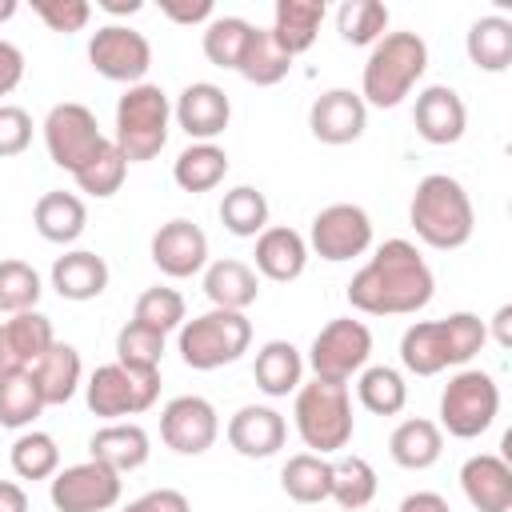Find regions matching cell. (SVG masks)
I'll return each mask as SVG.
<instances>
[{
	"instance_id": "1",
	"label": "cell",
	"mask_w": 512,
	"mask_h": 512,
	"mask_svg": "<svg viewBox=\"0 0 512 512\" xmlns=\"http://www.w3.org/2000/svg\"><path fill=\"white\" fill-rule=\"evenodd\" d=\"M436 292L428 260L408 240H384L372 260L348 280V304L364 316H412Z\"/></svg>"
},
{
	"instance_id": "2",
	"label": "cell",
	"mask_w": 512,
	"mask_h": 512,
	"mask_svg": "<svg viewBox=\"0 0 512 512\" xmlns=\"http://www.w3.org/2000/svg\"><path fill=\"white\" fill-rule=\"evenodd\" d=\"M488 340V324L476 312H452L444 320H420L400 336V364L412 376H440L468 364Z\"/></svg>"
},
{
	"instance_id": "3",
	"label": "cell",
	"mask_w": 512,
	"mask_h": 512,
	"mask_svg": "<svg viewBox=\"0 0 512 512\" xmlns=\"http://www.w3.org/2000/svg\"><path fill=\"white\" fill-rule=\"evenodd\" d=\"M408 224L416 228V236L436 248V252H456L472 240L476 232V212H472V196L464 192V184L448 172H428L408 204Z\"/></svg>"
},
{
	"instance_id": "4",
	"label": "cell",
	"mask_w": 512,
	"mask_h": 512,
	"mask_svg": "<svg viewBox=\"0 0 512 512\" xmlns=\"http://www.w3.org/2000/svg\"><path fill=\"white\" fill-rule=\"evenodd\" d=\"M428 44L420 32H384L360 72V100L372 108H396L424 76Z\"/></svg>"
},
{
	"instance_id": "5",
	"label": "cell",
	"mask_w": 512,
	"mask_h": 512,
	"mask_svg": "<svg viewBox=\"0 0 512 512\" xmlns=\"http://www.w3.org/2000/svg\"><path fill=\"white\" fill-rule=\"evenodd\" d=\"M292 420H296V436L304 440L308 452L316 456H336L352 444L356 432V416H352V392L348 384L336 380H308L296 388V404H292Z\"/></svg>"
},
{
	"instance_id": "6",
	"label": "cell",
	"mask_w": 512,
	"mask_h": 512,
	"mask_svg": "<svg viewBox=\"0 0 512 512\" xmlns=\"http://www.w3.org/2000/svg\"><path fill=\"white\" fill-rule=\"evenodd\" d=\"M168 128H172V100L160 84H132L124 88V96L116 100V132L112 144L124 152L128 164H144L156 160L168 144Z\"/></svg>"
},
{
	"instance_id": "7",
	"label": "cell",
	"mask_w": 512,
	"mask_h": 512,
	"mask_svg": "<svg viewBox=\"0 0 512 512\" xmlns=\"http://www.w3.org/2000/svg\"><path fill=\"white\" fill-rule=\"evenodd\" d=\"M252 344V320L244 312L208 308L180 324L176 352L196 372H216L224 364H236Z\"/></svg>"
},
{
	"instance_id": "8",
	"label": "cell",
	"mask_w": 512,
	"mask_h": 512,
	"mask_svg": "<svg viewBox=\"0 0 512 512\" xmlns=\"http://www.w3.org/2000/svg\"><path fill=\"white\" fill-rule=\"evenodd\" d=\"M500 416V384L484 368H460L440 392V432L456 440L484 436Z\"/></svg>"
},
{
	"instance_id": "9",
	"label": "cell",
	"mask_w": 512,
	"mask_h": 512,
	"mask_svg": "<svg viewBox=\"0 0 512 512\" xmlns=\"http://www.w3.org/2000/svg\"><path fill=\"white\" fill-rule=\"evenodd\" d=\"M160 396V372H136L124 364H100L88 384H84V400L88 412H96L100 420H124V416H140L156 404Z\"/></svg>"
},
{
	"instance_id": "10",
	"label": "cell",
	"mask_w": 512,
	"mask_h": 512,
	"mask_svg": "<svg viewBox=\"0 0 512 512\" xmlns=\"http://www.w3.org/2000/svg\"><path fill=\"white\" fill-rule=\"evenodd\" d=\"M368 356H372V332H368V324L364 320H352V316H336V320H328L312 336L308 368H312L316 380L348 384L352 376H360L368 368Z\"/></svg>"
},
{
	"instance_id": "11",
	"label": "cell",
	"mask_w": 512,
	"mask_h": 512,
	"mask_svg": "<svg viewBox=\"0 0 512 512\" xmlns=\"http://www.w3.org/2000/svg\"><path fill=\"white\" fill-rule=\"evenodd\" d=\"M112 136L100 132L96 124V112L76 104V100H64V104H52L48 116H44V148H48V160L64 172H76L84 168Z\"/></svg>"
},
{
	"instance_id": "12",
	"label": "cell",
	"mask_w": 512,
	"mask_h": 512,
	"mask_svg": "<svg viewBox=\"0 0 512 512\" xmlns=\"http://www.w3.org/2000/svg\"><path fill=\"white\" fill-rule=\"evenodd\" d=\"M124 480L100 460L68 464L48 480V500L56 512H108L120 504Z\"/></svg>"
},
{
	"instance_id": "13",
	"label": "cell",
	"mask_w": 512,
	"mask_h": 512,
	"mask_svg": "<svg viewBox=\"0 0 512 512\" xmlns=\"http://www.w3.org/2000/svg\"><path fill=\"white\" fill-rule=\"evenodd\" d=\"M88 64L96 76L132 88V84H144V76L152 68V44L144 32H136L128 24H104L88 40Z\"/></svg>"
},
{
	"instance_id": "14",
	"label": "cell",
	"mask_w": 512,
	"mask_h": 512,
	"mask_svg": "<svg viewBox=\"0 0 512 512\" xmlns=\"http://www.w3.org/2000/svg\"><path fill=\"white\" fill-rule=\"evenodd\" d=\"M308 248L328 264H344L352 256H364L372 248V216L360 204H344V200L328 204L312 216Z\"/></svg>"
},
{
	"instance_id": "15",
	"label": "cell",
	"mask_w": 512,
	"mask_h": 512,
	"mask_svg": "<svg viewBox=\"0 0 512 512\" xmlns=\"http://www.w3.org/2000/svg\"><path fill=\"white\" fill-rule=\"evenodd\" d=\"M220 436V416L204 396H176L160 412V440L176 456H204Z\"/></svg>"
},
{
	"instance_id": "16",
	"label": "cell",
	"mask_w": 512,
	"mask_h": 512,
	"mask_svg": "<svg viewBox=\"0 0 512 512\" xmlns=\"http://www.w3.org/2000/svg\"><path fill=\"white\" fill-rule=\"evenodd\" d=\"M172 120L180 124V132L192 140V144H216V136L228 128L232 120V100L220 84H208V80H196L188 84L176 104H172Z\"/></svg>"
},
{
	"instance_id": "17",
	"label": "cell",
	"mask_w": 512,
	"mask_h": 512,
	"mask_svg": "<svg viewBox=\"0 0 512 512\" xmlns=\"http://www.w3.org/2000/svg\"><path fill=\"white\" fill-rule=\"evenodd\" d=\"M148 252H152V264L172 280H188L208 268V236L200 224H192L184 216L160 224Z\"/></svg>"
},
{
	"instance_id": "18",
	"label": "cell",
	"mask_w": 512,
	"mask_h": 512,
	"mask_svg": "<svg viewBox=\"0 0 512 512\" xmlns=\"http://www.w3.org/2000/svg\"><path fill=\"white\" fill-rule=\"evenodd\" d=\"M308 128H312V136H316L320 144H332V148L352 144V140H360L364 128H368V104H364L360 92H352V88H328V92H320V96L312 100V108H308Z\"/></svg>"
},
{
	"instance_id": "19",
	"label": "cell",
	"mask_w": 512,
	"mask_h": 512,
	"mask_svg": "<svg viewBox=\"0 0 512 512\" xmlns=\"http://www.w3.org/2000/svg\"><path fill=\"white\" fill-rule=\"evenodd\" d=\"M412 124L420 132V140L444 148V144H456L468 128V108L460 100L456 88L448 84H428L424 92H416V108H412Z\"/></svg>"
},
{
	"instance_id": "20",
	"label": "cell",
	"mask_w": 512,
	"mask_h": 512,
	"mask_svg": "<svg viewBox=\"0 0 512 512\" xmlns=\"http://www.w3.org/2000/svg\"><path fill=\"white\" fill-rule=\"evenodd\" d=\"M284 440H288V420L268 404H244L228 420V444L248 460L276 456L284 448Z\"/></svg>"
},
{
	"instance_id": "21",
	"label": "cell",
	"mask_w": 512,
	"mask_h": 512,
	"mask_svg": "<svg viewBox=\"0 0 512 512\" xmlns=\"http://www.w3.org/2000/svg\"><path fill=\"white\" fill-rule=\"evenodd\" d=\"M460 488L476 512H512V468L504 456H468L460 464Z\"/></svg>"
},
{
	"instance_id": "22",
	"label": "cell",
	"mask_w": 512,
	"mask_h": 512,
	"mask_svg": "<svg viewBox=\"0 0 512 512\" xmlns=\"http://www.w3.org/2000/svg\"><path fill=\"white\" fill-rule=\"evenodd\" d=\"M52 320L44 312H20L0 320V372H28L52 348Z\"/></svg>"
},
{
	"instance_id": "23",
	"label": "cell",
	"mask_w": 512,
	"mask_h": 512,
	"mask_svg": "<svg viewBox=\"0 0 512 512\" xmlns=\"http://www.w3.org/2000/svg\"><path fill=\"white\" fill-rule=\"evenodd\" d=\"M148 456H152V440L132 420H112V424L96 428L92 440H88V460H100V464H108L120 476L144 468Z\"/></svg>"
},
{
	"instance_id": "24",
	"label": "cell",
	"mask_w": 512,
	"mask_h": 512,
	"mask_svg": "<svg viewBox=\"0 0 512 512\" xmlns=\"http://www.w3.org/2000/svg\"><path fill=\"white\" fill-rule=\"evenodd\" d=\"M256 276L272 280V284H292L304 264H308V240L296 232V228H284V224H272L256 236Z\"/></svg>"
},
{
	"instance_id": "25",
	"label": "cell",
	"mask_w": 512,
	"mask_h": 512,
	"mask_svg": "<svg viewBox=\"0 0 512 512\" xmlns=\"http://www.w3.org/2000/svg\"><path fill=\"white\" fill-rule=\"evenodd\" d=\"M52 288L60 300H72V304H84V300H96L104 288H108V264L104 256L88 252V248H72L64 256H56L52 264Z\"/></svg>"
},
{
	"instance_id": "26",
	"label": "cell",
	"mask_w": 512,
	"mask_h": 512,
	"mask_svg": "<svg viewBox=\"0 0 512 512\" xmlns=\"http://www.w3.org/2000/svg\"><path fill=\"white\" fill-rule=\"evenodd\" d=\"M328 8L324 0H276V12H272V36L276 44L296 60L300 52H308L320 36V24H324Z\"/></svg>"
},
{
	"instance_id": "27",
	"label": "cell",
	"mask_w": 512,
	"mask_h": 512,
	"mask_svg": "<svg viewBox=\"0 0 512 512\" xmlns=\"http://www.w3.org/2000/svg\"><path fill=\"white\" fill-rule=\"evenodd\" d=\"M204 296L212 300V308L244 312L260 296V276L244 260H212L204 268Z\"/></svg>"
},
{
	"instance_id": "28",
	"label": "cell",
	"mask_w": 512,
	"mask_h": 512,
	"mask_svg": "<svg viewBox=\"0 0 512 512\" xmlns=\"http://www.w3.org/2000/svg\"><path fill=\"white\" fill-rule=\"evenodd\" d=\"M440 452H444V432H440L436 420H424V416L400 420V424L392 428V436H388V456H392L400 468H408V472L432 468V464L440 460Z\"/></svg>"
},
{
	"instance_id": "29",
	"label": "cell",
	"mask_w": 512,
	"mask_h": 512,
	"mask_svg": "<svg viewBox=\"0 0 512 512\" xmlns=\"http://www.w3.org/2000/svg\"><path fill=\"white\" fill-rule=\"evenodd\" d=\"M28 372H32V380H36L40 396H44V408H52V404H68V400L76 396L80 376H84V364H80V352H76L72 344L52 340V348H48Z\"/></svg>"
},
{
	"instance_id": "30",
	"label": "cell",
	"mask_w": 512,
	"mask_h": 512,
	"mask_svg": "<svg viewBox=\"0 0 512 512\" xmlns=\"http://www.w3.org/2000/svg\"><path fill=\"white\" fill-rule=\"evenodd\" d=\"M252 376H256V388L264 396L280 400V396H288V392L300 388V380H304V356H300V348L292 340H268L256 352Z\"/></svg>"
},
{
	"instance_id": "31",
	"label": "cell",
	"mask_w": 512,
	"mask_h": 512,
	"mask_svg": "<svg viewBox=\"0 0 512 512\" xmlns=\"http://www.w3.org/2000/svg\"><path fill=\"white\" fill-rule=\"evenodd\" d=\"M328 468H332L328 500H336V508L360 512V508H368V504L376 500L380 480H376V468H372L364 456H356V452H336V456L328 460Z\"/></svg>"
},
{
	"instance_id": "32",
	"label": "cell",
	"mask_w": 512,
	"mask_h": 512,
	"mask_svg": "<svg viewBox=\"0 0 512 512\" xmlns=\"http://www.w3.org/2000/svg\"><path fill=\"white\" fill-rule=\"evenodd\" d=\"M32 224L48 244H72L88 224V208L76 192H44L32 208Z\"/></svg>"
},
{
	"instance_id": "33",
	"label": "cell",
	"mask_w": 512,
	"mask_h": 512,
	"mask_svg": "<svg viewBox=\"0 0 512 512\" xmlns=\"http://www.w3.org/2000/svg\"><path fill=\"white\" fill-rule=\"evenodd\" d=\"M464 52L480 72H504L512 64V20L508 16H480L464 36Z\"/></svg>"
},
{
	"instance_id": "34",
	"label": "cell",
	"mask_w": 512,
	"mask_h": 512,
	"mask_svg": "<svg viewBox=\"0 0 512 512\" xmlns=\"http://www.w3.org/2000/svg\"><path fill=\"white\" fill-rule=\"evenodd\" d=\"M288 68H292V56L276 44V36H272L268 28H252L236 72H240L248 84H256V88H272V84H280V80L288 76Z\"/></svg>"
},
{
	"instance_id": "35",
	"label": "cell",
	"mask_w": 512,
	"mask_h": 512,
	"mask_svg": "<svg viewBox=\"0 0 512 512\" xmlns=\"http://www.w3.org/2000/svg\"><path fill=\"white\" fill-rule=\"evenodd\" d=\"M228 176V152L220 144H188L176 164H172V180L184 192H212L220 180Z\"/></svg>"
},
{
	"instance_id": "36",
	"label": "cell",
	"mask_w": 512,
	"mask_h": 512,
	"mask_svg": "<svg viewBox=\"0 0 512 512\" xmlns=\"http://www.w3.org/2000/svg\"><path fill=\"white\" fill-rule=\"evenodd\" d=\"M328 484H332L328 456L296 452V456H288L284 468H280V488H284V496L296 500V504H320V500H328Z\"/></svg>"
},
{
	"instance_id": "37",
	"label": "cell",
	"mask_w": 512,
	"mask_h": 512,
	"mask_svg": "<svg viewBox=\"0 0 512 512\" xmlns=\"http://www.w3.org/2000/svg\"><path fill=\"white\" fill-rule=\"evenodd\" d=\"M356 400L360 408H368L372 416H396L404 412L408 404V384L396 368L388 364H368L360 376H356Z\"/></svg>"
},
{
	"instance_id": "38",
	"label": "cell",
	"mask_w": 512,
	"mask_h": 512,
	"mask_svg": "<svg viewBox=\"0 0 512 512\" xmlns=\"http://www.w3.org/2000/svg\"><path fill=\"white\" fill-rule=\"evenodd\" d=\"M220 224L232 236H240V240H256L268 228V200H264V192L252 188V184H236L232 192H224Z\"/></svg>"
},
{
	"instance_id": "39",
	"label": "cell",
	"mask_w": 512,
	"mask_h": 512,
	"mask_svg": "<svg viewBox=\"0 0 512 512\" xmlns=\"http://www.w3.org/2000/svg\"><path fill=\"white\" fill-rule=\"evenodd\" d=\"M336 32L352 48H372L388 32V8L380 0H344L336 8Z\"/></svg>"
},
{
	"instance_id": "40",
	"label": "cell",
	"mask_w": 512,
	"mask_h": 512,
	"mask_svg": "<svg viewBox=\"0 0 512 512\" xmlns=\"http://www.w3.org/2000/svg\"><path fill=\"white\" fill-rule=\"evenodd\" d=\"M8 460H12V472L20 480H52L60 472V448L40 428L20 432L16 444H12V452H8Z\"/></svg>"
},
{
	"instance_id": "41",
	"label": "cell",
	"mask_w": 512,
	"mask_h": 512,
	"mask_svg": "<svg viewBox=\"0 0 512 512\" xmlns=\"http://www.w3.org/2000/svg\"><path fill=\"white\" fill-rule=\"evenodd\" d=\"M44 412V396L32 372H0V424L4 428H32Z\"/></svg>"
},
{
	"instance_id": "42",
	"label": "cell",
	"mask_w": 512,
	"mask_h": 512,
	"mask_svg": "<svg viewBox=\"0 0 512 512\" xmlns=\"http://www.w3.org/2000/svg\"><path fill=\"white\" fill-rule=\"evenodd\" d=\"M252 28H256V24H248L244 16H212L208 28H204V40H200L208 64H216V68H232V72H236V64H240V56H244V44H248Z\"/></svg>"
},
{
	"instance_id": "43",
	"label": "cell",
	"mask_w": 512,
	"mask_h": 512,
	"mask_svg": "<svg viewBox=\"0 0 512 512\" xmlns=\"http://www.w3.org/2000/svg\"><path fill=\"white\" fill-rule=\"evenodd\" d=\"M40 296H44V284L28 260H0V312L4 316L36 312Z\"/></svg>"
},
{
	"instance_id": "44",
	"label": "cell",
	"mask_w": 512,
	"mask_h": 512,
	"mask_svg": "<svg viewBox=\"0 0 512 512\" xmlns=\"http://www.w3.org/2000/svg\"><path fill=\"white\" fill-rule=\"evenodd\" d=\"M124 176H128V160H124V152L108 140L84 168H76L72 172V180H76V188L80 192H88V196H96V200H108V196H116L120 192V184H124Z\"/></svg>"
},
{
	"instance_id": "45",
	"label": "cell",
	"mask_w": 512,
	"mask_h": 512,
	"mask_svg": "<svg viewBox=\"0 0 512 512\" xmlns=\"http://www.w3.org/2000/svg\"><path fill=\"white\" fill-rule=\"evenodd\" d=\"M184 312H188V308H184V296H180L176 288L156 284V288H144V292L136 296L132 320H136L140 328H152V332L168 336V332H180V324L188 320Z\"/></svg>"
},
{
	"instance_id": "46",
	"label": "cell",
	"mask_w": 512,
	"mask_h": 512,
	"mask_svg": "<svg viewBox=\"0 0 512 512\" xmlns=\"http://www.w3.org/2000/svg\"><path fill=\"white\" fill-rule=\"evenodd\" d=\"M164 360V336L152 328H140L136 320H128L116 332V364L136 368V372H160Z\"/></svg>"
},
{
	"instance_id": "47",
	"label": "cell",
	"mask_w": 512,
	"mask_h": 512,
	"mask_svg": "<svg viewBox=\"0 0 512 512\" xmlns=\"http://www.w3.org/2000/svg\"><path fill=\"white\" fill-rule=\"evenodd\" d=\"M32 12L52 28V32H84L92 20L88 0H32Z\"/></svg>"
},
{
	"instance_id": "48",
	"label": "cell",
	"mask_w": 512,
	"mask_h": 512,
	"mask_svg": "<svg viewBox=\"0 0 512 512\" xmlns=\"http://www.w3.org/2000/svg\"><path fill=\"white\" fill-rule=\"evenodd\" d=\"M32 144V116L20 104H0V160L20 156Z\"/></svg>"
},
{
	"instance_id": "49",
	"label": "cell",
	"mask_w": 512,
	"mask_h": 512,
	"mask_svg": "<svg viewBox=\"0 0 512 512\" xmlns=\"http://www.w3.org/2000/svg\"><path fill=\"white\" fill-rule=\"evenodd\" d=\"M120 512H192V504L176 488H152L140 500H132L128 508H120Z\"/></svg>"
},
{
	"instance_id": "50",
	"label": "cell",
	"mask_w": 512,
	"mask_h": 512,
	"mask_svg": "<svg viewBox=\"0 0 512 512\" xmlns=\"http://www.w3.org/2000/svg\"><path fill=\"white\" fill-rule=\"evenodd\" d=\"M160 12L172 20V24H208L212 16H216V8H212V0H164L160 4Z\"/></svg>"
},
{
	"instance_id": "51",
	"label": "cell",
	"mask_w": 512,
	"mask_h": 512,
	"mask_svg": "<svg viewBox=\"0 0 512 512\" xmlns=\"http://www.w3.org/2000/svg\"><path fill=\"white\" fill-rule=\"evenodd\" d=\"M24 80V52L12 40H0V96H12Z\"/></svg>"
},
{
	"instance_id": "52",
	"label": "cell",
	"mask_w": 512,
	"mask_h": 512,
	"mask_svg": "<svg viewBox=\"0 0 512 512\" xmlns=\"http://www.w3.org/2000/svg\"><path fill=\"white\" fill-rule=\"evenodd\" d=\"M396 512H452V508H448V500L440 492H412V496L400 500Z\"/></svg>"
},
{
	"instance_id": "53",
	"label": "cell",
	"mask_w": 512,
	"mask_h": 512,
	"mask_svg": "<svg viewBox=\"0 0 512 512\" xmlns=\"http://www.w3.org/2000/svg\"><path fill=\"white\" fill-rule=\"evenodd\" d=\"M0 512H28V496L16 480H0Z\"/></svg>"
},
{
	"instance_id": "54",
	"label": "cell",
	"mask_w": 512,
	"mask_h": 512,
	"mask_svg": "<svg viewBox=\"0 0 512 512\" xmlns=\"http://www.w3.org/2000/svg\"><path fill=\"white\" fill-rule=\"evenodd\" d=\"M492 336H496L500 348L512 344V304H500V308H496V316H492Z\"/></svg>"
},
{
	"instance_id": "55",
	"label": "cell",
	"mask_w": 512,
	"mask_h": 512,
	"mask_svg": "<svg viewBox=\"0 0 512 512\" xmlns=\"http://www.w3.org/2000/svg\"><path fill=\"white\" fill-rule=\"evenodd\" d=\"M96 8H104L108 16H136L144 4L140 0H96Z\"/></svg>"
},
{
	"instance_id": "56",
	"label": "cell",
	"mask_w": 512,
	"mask_h": 512,
	"mask_svg": "<svg viewBox=\"0 0 512 512\" xmlns=\"http://www.w3.org/2000/svg\"><path fill=\"white\" fill-rule=\"evenodd\" d=\"M16 8H20L16 0H0V24H4V20H12V16H16Z\"/></svg>"
},
{
	"instance_id": "57",
	"label": "cell",
	"mask_w": 512,
	"mask_h": 512,
	"mask_svg": "<svg viewBox=\"0 0 512 512\" xmlns=\"http://www.w3.org/2000/svg\"><path fill=\"white\" fill-rule=\"evenodd\" d=\"M340 512H344V508H340Z\"/></svg>"
}]
</instances>
